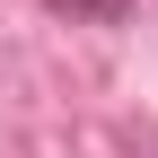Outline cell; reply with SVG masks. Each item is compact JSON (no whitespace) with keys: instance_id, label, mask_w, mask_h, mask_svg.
Returning <instances> with one entry per match:
<instances>
[{"instance_id":"cell-1","label":"cell","mask_w":158,"mask_h":158,"mask_svg":"<svg viewBox=\"0 0 158 158\" xmlns=\"http://www.w3.org/2000/svg\"><path fill=\"white\" fill-rule=\"evenodd\" d=\"M53 9H70V18H123V0H53Z\"/></svg>"}]
</instances>
